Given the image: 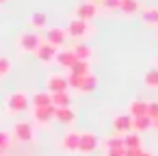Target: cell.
Here are the masks:
<instances>
[{
	"mask_svg": "<svg viewBox=\"0 0 158 156\" xmlns=\"http://www.w3.org/2000/svg\"><path fill=\"white\" fill-rule=\"evenodd\" d=\"M67 82H69V87H72L74 91H78V93H91V91L98 87V78H95L93 74H87V76H74V74H69V76H67Z\"/></svg>",
	"mask_w": 158,
	"mask_h": 156,
	"instance_id": "1",
	"label": "cell"
},
{
	"mask_svg": "<svg viewBox=\"0 0 158 156\" xmlns=\"http://www.w3.org/2000/svg\"><path fill=\"white\" fill-rule=\"evenodd\" d=\"M76 61H78V59H76V54H74L72 50H59V52H56V63L63 65V67H67V70H72V65H74Z\"/></svg>",
	"mask_w": 158,
	"mask_h": 156,
	"instance_id": "11",
	"label": "cell"
},
{
	"mask_svg": "<svg viewBox=\"0 0 158 156\" xmlns=\"http://www.w3.org/2000/svg\"><path fill=\"white\" fill-rule=\"evenodd\" d=\"M67 31H63V28H59V26H54V28H48V33H46V41L50 44V46H54V48H61V46H65V41H67Z\"/></svg>",
	"mask_w": 158,
	"mask_h": 156,
	"instance_id": "4",
	"label": "cell"
},
{
	"mask_svg": "<svg viewBox=\"0 0 158 156\" xmlns=\"http://www.w3.org/2000/svg\"><path fill=\"white\" fill-rule=\"evenodd\" d=\"M95 147H98V137L93 132H80V147H78V152L91 154V152H95Z\"/></svg>",
	"mask_w": 158,
	"mask_h": 156,
	"instance_id": "8",
	"label": "cell"
},
{
	"mask_svg": "<svg viewBox=\"0 0 158 156\" xmlns=\"http://www.w3.org/2000/svg\"><path fill=\"white\" fill-rule=\"evenodd\" d=\"M156 33H158V28H156Z\"/></svg>",
	"mask_w": 158,
	"mask_h": 156,
	"instance_id": "39",
	"label": "cell"
},
{
	"mask_svg": "<svg viewBox=\"0 0 158 156\" xmlns=\"http://www.w3.org/2000/svg\"><path fill=\"white\" fill-rule=\"evenodd\" d=\"M82 2H93V0H82Z\"/></svg>",
	"mask_w": 158,
	"mask_h": 156,
	"instance_id": "36",
	"label": "cell"
},
{
	"mask_svg": "<svg viewBox=\"0 0 158 156\" xmlns=\"http://www.w3.org/2000/svg\"><path fill=\"white\" fill-rule=\"evenodd\" d=\"M39 46H41L39 35H35V33H22L20 35V48L24 52H37Z\"/></svg>",
	"mask_w": 158,
	"mask_h": 156,
	"instance_id": "6",
	"label": "cell"
},
{
	"mask_svg": "<svg viewBox=\"0 0 158 156\" xmlns=\"http://www.w3.org/2000/svg\"><path fill=\"white\" fill-rule=\"evenodd\" d=\"M141 20L149 26H156L158 28V7H147L141 11Z\"/></svg>",
	"mask_w": 158,
	"mask_h": 156,
	"instance_id": "18",
	"label": "cell"
},
{
	"mask_svg": "<svg viewBox=\"0 0 158 156\" xmlns=\"http://www.w3.org/2000/svg\"><path fill=\"white\" fill-rule=\"evenodd\" d=\"M152 128H156V130H158V119H154V121H152Z\"/></svg>",
	"mask_w": 158,
	"mask_h": 156,
	"instance_id": "34",
	"label": "cell"
},
{
	"mask_svg": "<svg viewBox=\"0 0 158 156\" xmlns=\"http://www.w3.org/2000/svg\"><path fill=\"white\" fill-rule=\"evenodd\" d=\"M106 156H126V147H108Z\"/></svg>",
	"mask_w": 158,
	"mask_h": 156,
	"instance_id": "32",
	"label": "cell"
},
{
	"mask_svg": "<svg viewBox=\"0 0 158 156\" xmlns=\"http://www.w3.org/2000/svg\"><path fill=\"white\" fill-rule=\"evenodd\" d=\"M0 156H5V154H0Z\"/></svg>",
	"mask_w": 158,
	"mask_h": 156,
	"instance_id": "38",
	"label": "cell"
},
{
	"mask_svg": "<svg viewBox=\"0 0 158 156\" xmlns=\"http://www.w3.org/2000/svg\"><path fill=\"white\" fill-rule=\"evenodd\" d=\"M54 119L59 124H72L76 119V113H74L72 106H67V108H54Z\"/></svg>",
	"mask_w": 158,
	"mask_h": 156,
	"instance_id": "14",
	"label": "cell"
},
{
	"mask_svg": "<svg viewBox=\"0 0 158 156\" xmlns=\"http://www.w3.org/2000/svg\"><path fill=\"white\" fill-rule=\"evenodd\" d=\"M147 117L152 121L158 117V102H147Z\"/></svg>",
	"mask_w": 158,
	"mask_h": 156,
	"instance_id": "30",
	"label": "cell"
},
{
	"mask_svg": "<svg viewBox=\"0 0 158 156\" xmlns=\"http://www.w3.org/2000/svg\"><path fill=\"white\" fill-rule=\"evenodd\" d=\"M126 156H152V154L145 152L143 147H136V150H126Z\"/></svg>",
	"mask_w": 158,
	"mask_h": 156,
	"instance_id": "33",
	"label": "cell"
},
{
	"mask_svg": "<svg viewBox=\"0 0 158 156\" xmlns=\"http://www.w3.org/2000/svg\"><path fill=\"white\" fill-rule=\"evenodd\" d=\"M9 145H11V137H9L7 132H0V154H2Z\"/></svg>",
	"mask_w": 158,
	"mask_h": 156,
	"instance_id": "31",
	"label": "cell"
},
{
	"mask_svg": "<svg viewBox=\"0 0 158 156\" xmlns=\"http://www.w3.org/2000/svg\"><path fill=\"white\" fill-rule=\"evenodd\" d=\"M35 121L39 124H50L54 119V106H44V108H35Z\"/></svg>",
	"mask_w": 158,
	"mask_h": 156,
	"instance_id": "13",
	"label": "cell"
},
{
	"mask_svg": "<svg viewBox=\"0 0 158 156\" xmlns=\"http://www.w3.org/2000/svg\"><path fill=\"white\" fill-rule=\"evenodd\" d=\"M31 104H33L35 108L52 106V93H48V91H39V93H35V95L31 98Z\"/></svg>",
	"mask_w": 158,
	"mask_h": 156,
	"instance_id": "12",
	"label": "cell"
},
{
	"mask_svg": "<svg viewBox=\"0 0 158 156\" xmlns=\"http://www.w3.org/2000/svg\"><path fill=\"white\" fill-rule=\"evenodd\" d=\"M63 147L67 152H78V147H80V132H67L63 137Z\"/></svg>",
	"mask_w": 158,
	"mask_h": 156,
	"instance_id": "16",
	"label": "cell"
},
{
	"mask_svg": "<svg viewBox=\"0 0 158 156\" xmlns=\"http://www.w3.org/2000/svg\"><path fill=\"white\" fill-rule=\"evenodd\" d=\"M67 87H69L67 78L59 76V74H54V76H50L46 80V91L48 93H63V91H67Z\"/></svg>",
	"mask_w": 158,
	"mask_h": 156,
	"instance_id": "5",
	"label": "cell"
},
{
	"mask_svg": "<svg viewBox=\"0 0 158 156\" xmlns=\"http://www.w3.org/2000/svg\"><path fill=\"white\" fill-rule=\"evenodd\" d=\"M108 147H126L123 145V137H110L108 141H106V150Z\"/></svg>",
	"mask_w": 158,
	"mask_h": 156,
	"instance_id": "29",
	"label": "cell"
},
{
	"mask_svg": "<svg viewBox=\"0 0 158 156\" xmlns=\"http://www.w3.org/2000/svg\"><path fill=\"white\" fill-rule=\"evenodd\" d=\"M100 5H102L104 9H108V11H119L121 0H100Z\"/></svg>",
	"mask_w": 158,
	"mask_h": 156,
	"instance_id": "27",
	"label": "cell"
},
{
	"mask_svg": "<svg viewBox=\"0 0 158 156\" xmlns=\"http://www.w3.org/2000/svg\"><path fill=\"white\" fill-rule=\"evenodd\" d=\"M95 15H98V5H95V2H80V5L76 7V18H78V20L89 22V20H93Z\"/></svg>",
	"mask_w": 158,
	"mask_h": 156,
	"instance_id": "7",
	"label": "cell"
},
{
	"mask_svg": "<svg viewBox=\"0 0 158 156\" xmlns=\"http://www.w3.org/2000/svg\"><path fill=\"white\" fill-rule=\"evenodd\" d=\"M5 2H7V0H0V5H5Z\"/></svg>",
	"mask_w": 158,
	"mask_h": 156,
	"instance_id": "35",
	"label": "cell"
},
{
	"mask_svg": "<svg viewBox=\"0 0 158 156\" xmlns=\"http://www.w3.org/2000/svg\"><path fill=\"white\" fill-rule=\"evenodd\" d=\"M145 87H149V89H156L158 87V67H154V70H147V74H145Z\"/></svg>",
	"mask_w": 158,
	"mask_h": 156,
	"instance_id": "25",
	"label": "cell"
},
{
	"mask_svg": "<svg viewBox=\"0 0 158 156\" xmlns=\"http://www.w3.org/2000/svg\"><path fill=\"white\" fill-rule=\"evenodd\" d=\"M7 111L9 113H24L28 106H31V98L26 91H11L7 95Z\"/></svg>",
	"mask_w": 158,
	"mask_h": 156,
	"instance_id": "2",
	"label": "cell"
},
{
	"mask_svg": "<svg viewBox=\"0 0 158 156\" xmlns=\"http://www.w3.org/2000/svg\"><path fill=\"white\" fill-rule=\"evenodd\" d=\"M13 134H15V139H20V141H31V139H33V126H31L28 121H18L15 128H13Z\"/></svg>",
	"mask_w": 158,
	"mask_h": 156,
	"instance_id": "10",
	"label": "cell"
},
{
	"mask_svg": "<svg viewBox=\"0 0 158 156\" xmlns=\"http://www.w3.org/2000/svg\"><path fill=\"white\" fill-rule=\"evenodd\" d=\"M28 24H31L33 28H44V26L48 24V18H46V13H33V15L28 18Z\"/></svg>",
	"mask_w": 158,
	"mask_h": 156,
	"instance_id": "24",
	"label": "cell"
},
{
	"mask_svg": "<svg viewBox=\"0 0 158 156\" xmlns=\"http://www.w3.org/2000/svg\"><path fill=\"white\" fill-rule=\"evenodd\" d=\"M56 52H59V48H54V46H50L48 41H44L39 48H37V59L41 61V63H50V61H54L56 59Z\"/></svg>",
	"mask_w": 158,
	"mask_h": 156,
	"instance_id": "9",
	"label": "cell"
},
{
	"mask_svg": "<svg viewBox=\"0 0 158 156\" xmlns=\"http://www.w3.org/2000/svg\"><path fill=\"white\" fill-rule=\"evenodd\" d=\"M156 67H158V59H156Z\"/></svg>",
	"mask_w": 158,
	"mask_h": 156,
	"instance_id": "37",
	"label": "cell"
},
{
	"mask_svg": "<svg viewBox=\"0 0 158 156\" xmlns=\"http://www.w3.org/2000/svg\"><path fill=\"white\" fill-rule=\"evenodd\" d=\"M69 74H74V76H87V74H91V67H89V61H76V63L72 65V70H69Z\"/></svg>",
	"mask_w": 158,
	"mask_h": 156,
	"instance_id": "22",
	"label": "cell"
},
{
	"mask_svg": "<svg viewBox=\"0 0 158 156\" xmlns=\"http://www.w3.org/2000/svg\"><path fill=\"white\" fill-rule=\"evenodd\" d=\"M113 126H115V130L128 134V132L132 130V117H130V115H117V117L113 119Z\"/></svg>",
	"mask_w": 158,
	"mask_h": 156,
	"instance_id": "15",
	"label": "cell"
},
{
	"mask_svg": "<svg viewBox=\"0 0 158 156\" xmlns=\"http://www.w3.org/2000/svg\"><path fill=\"white\" fill-rule=\"evenodd\" d=\"M11 72V61L7 57H0V76H7Z\"/></svg>",
	"mask_w": 158,
	"mask_h": 156,
	"instance_id": "28",
	"label": "cell"
},
{
	"mask_svg": "<svg viewBox=\"0 0 158 156\" xmlns=\"http://www.w3.org/2000/svg\"><path fill=\"white\" fill-rule=\"evenodd\" d=\"M89 31H91L89 22L78 20V18L69 20V24H67V35H72V37H87V35H89Z\"/></svg>",
	"mask_w": 158,
	"mask_h": 156,
	"instance_id": "3",
	"label": "cell"
},
{
	"mask_svg": "<svg viewBox=\"0 0 158 156\" xmlns=\"http://www.w3.org/2000/svg\"><path fill=\"white\" fill-rule=\"evenodd\" d=\"M119 11H123V13H128V15L136 13V11H139V0H121Z\"/></svg>",
	"mask_w": 158,
	"mask_h": 156,
	"instance_id": "26",
	"label": "cell"
},
{
	"mask_svg": "<svg viewBox=\"0 0 158 156\" xmlns=\"http://www.w3.org/2000/svg\"><path fill=\"white\" fill-rule=\"evenodd\" d=\"M123 145H126V150H136V147H143L141 137H139L136 132H128V134H123Z\"/></svg>",
	"mask_w": 158,
	"mask_h": 156,
	"instance_id": "21",
	"label": "cell"
},
{
	"mask_svg": "<svg viewBox=\"0 0 158 156\" xmlns=\"http://www.w3.org/2000/svg\"><path fill=\"white\" fill-rule=\"evenodd\" d=\"M149 128H152V119H149L147 115L132 119V130H134V132H145V130H149Z\"/></svg>",
	"mask_w": 158,
	"mask_h": 156,
	"instance_id": "20",
	"label": "cell"
},
{
	"mask_svg": "<svg viewBox=\"0 0 158 156\" xmlns=\"http://www.w3.org/2000/svg\"><path fill=\"white\" fill-rule=\"evenodd\" d=\"M132 119L134 117H143V115H147V102L145 100H132L130 102V113H128Z\"/></svg>",
	"mask_w": 158,
	"mask_h": 156,
	"instance_id": "17",
	"label": "cell"
},
{
	"mask_svg": "<svg viewBox=\"0 0 158 156\" xmlns=\"http://www.w3.org/2000/svg\"><path fill=\"white\" fill-rule=\"evenodd\" d=\"M72 52L76 54L78 61H89V59H91V48L85 46V44H78L76 48H72Z\"/></svg>",
	"mask_w": 158,
	"mask_h": 156,
	"instance_id": "23",
	"label": "cell"
},
{
	"mask_svg": "<svg viewBox=\"0 0 158 156\" xmlns=\"http://www.w3.org/2000/svg\"><path fill=\"white\" fill-rule=\"evenodd\" d=\"M69 104H72V98H69L67 91H63V93H52V106H54V108H67Z\"/></svg>",
	"mask_w": 158,
	"mask_h": 156,
	"instance_id": "19",
	"label": "cell"
}]
</instances>
